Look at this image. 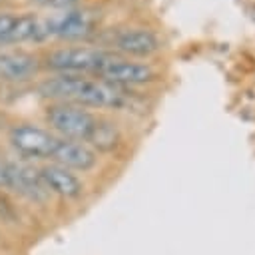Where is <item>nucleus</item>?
<instances>
[{
  "label": "nucleus",
  "mask_w": 255,
  "mask_h": 255,
  "mask_svg": "<svg viewBox=\"0 0 255 255\" xmlns=\"http://www.w3.org/2000/svg\"><path fill=\"white\" fill-rule=\"evenodd\" d=\"M40 92L48 98L66 100L82 108H122L126 102L124 94L116 86L102 80L82 78L78 74H62L46 80L40 84Z\"/></svg>",
  "instance_id": "1"
},
{
  "label": "nucleus",
  "mask_w": 255,
  "mask_h": 255,
  "mask_svg": "<svg viewBox=\"0 0 255 255\" xmlns=\"http://www.w3.org/2000/svg\"><path fill=\"white\" fill-rule=\"evenodd\" d=\"M46 120L64 139L72 141H88L96 129L98 120L76 104H56L46 112Z\"/></svg>",
  "instance_id": "2"
},
{
  "label": "nucleus",
  "mask_w": 255,
  "mask_h": 255,
  "mask_svg": "<svg viewBox=\"0 0 255 255\" xmlns=\"http://www.w3.org/2000/svg\"><path fill=\"white\" fill-rule=\"evenodd\" d=\"M110 52L100 48H58L54 50L46 62L48 68L62 72V74H82V72H98L108 60Z\"/></svg>",
  "instance_id": "3"
},
{
  "label": "nucleus",
  "mask_w": 255,
  "mask_h": 255,
  "mask_svg": "<svg viewBox=\"0 0 255 255\" xmlns=\"http://www.w3.org/2000/svg\"><path fill=\"white\" fill-rule=\"evenodd\" d=\"M10 141L22 155L52 159L60 137L44 128H38L32 124H20L10 131Z\"/></svg>",
  "instance_id": "4"
},
{
  "label": "nucleus",
  "mask_w": 255,
  "mask_h": 255,
  "mask_svg": "<svg viewBox=\"0 0 255 255\" xmlns=\"http://www.w3.org/2000/svg\"><path fill=\"white\" fill-rule=\"evenodd\" d=\"M46 26V36L54 38H64V40H78L86 38L92 28H94V18L86 10H74L66 8L58 14H52L50 18L44 20Z\"/></svg>",
  "instance_id": "5"
},
{
  "label": "nucleus",
  "mask_w": 255,
  "mask_h": 255,
  "mask_svg": "<svg viewBox=\"0 0 255 255\" xmlns=\"http://www.w3.org/2000/svg\"><path fill=\"white\" fill-rule=\"evenodd\" d=\"M96 74L102 78V82H108L112 86H116V84H145L155 78V70L149 64L118 58L114 54Z\"/></svg>",
  "instance_id": "6"
},
{
  "label": "nucleus",
  "mask_w": 255,
  "mask_h": 255,
  "mask_svg": "<svg viewBox=\"0 0 255 255\" xmlns=\"http://www.w3.org/2000/svg\"><path fill=\"white\" fill-rule=\"evenodd\" d=\"M114 48L120 50L122 54H128V56L145 58V56H151L159 50V40L151 30L128 28V30H120L116 34Z\"/></svg>",
  "instance_id": "7"
},
{
  "label": "nucleus",
  "mask_w": 255,
  "mask_h": 255,
  "mask_svg": "<svg viewBox=\"0 0 255 255\" xmlns=\"http://www.w3.org/2000/svg\"><path fill=\"white\" fill-rule=\"evenodd\" d=\"M8 187L32 201H46L48 197V189L40 177V171L24 163H8Z\"/></svg>",
  "instance_id": "8"
},
{
  "label": "nucleus",
  "mask_w": 255,
  "mask_h": 255,
  "mask_svg": "<svg viewBox=\"0 0 255 255\" xmlns=\"http://www.w3.org/2000/svg\"><path fill=\"white\" fill-rule=\"evenodd\" d=\"M52 159H54V163H58L62 167H68V169L88 171L96 165V151L88 143L60 137Z\"/></svg>",
  "instance_id": "9"
},
{
  "label": "nucleus",
  "mask_w": 255,
  "mask_h": 255,
  "mask_svg": "<svg viewBox=\"0 0 255 255\" xmlns=\"http://www.w3.org/2000/svg\"><path fill=\"white\" fill-rule=\"evenodd\" d=\"M40 70V62L28 52H0V78L10 82H26Z\"/></svg>",
  "instance_id": "10"
},
{
  "label": "nucleus",
  "mask_w": 255,
  "mask_h": 255,
  "mask_svg": "<svg viewBox=\"0 0 255 255\" xmlns=\"http://www.w3.org/2000/svg\"><path fill=\"white\" fill-rule=\"evenodd\" d=\"M40 177H42L46 189L52 193H58V195L68 197V199L82 195L84 185L78 179V175H74L68 167H62L58 163H50V165L40 169Z\"/></svg>",
  "instance_id": "11"
},
{
  "label": "nucleus",
  "mask_w": 255,
  "mask_h": 255,
  "mask_svg": "<svg viewBox=\"0 0 255 255\" xmlns=\"http://www.w3.org/2000/svg\"><path fill=\"white\" fill-rule=\"evenodd\" d=\"M120 141V135H118V129L114 128V124L110 122H104V120H98L96 124V129L92 133V137L88 139L90 145H94L96 149L100 151H110L118 145Z\"/></svg>",
  "instance_id": "12"
},
{
  "label": "nucleus",
  "mask_w": 255,
  "mask_h": 255,
  "mask_svg": "<svg viewBox=\"0 0 255 255\" xmlns=\"http://www.w3.org/2000/svg\"><path fill=\"white\" fill-rule=\"evenodd\" d=\"M16 18H18V14H0V42L2 44H8V38L12 34Z\"/></svg>",
  "instance_id": "13"
},
{
  "label": "nucleus",
  "mask_w": 255,
  "mask_h": 255,
  "mask_svg": "<svg viewBox=\"0 0 255 255\" xmlns=\"http://www.w3.org/2000/svg\"><path fill=\"white\" fill-rule=\"evenodd\" d=\"M34 4L38 6H44V8H70L72 4H76L78 0H32Z\"/></svg>",
  "instance_id": "14"
},
{
  "label": "nucleus",
  "mask_w": 255,
  "mask_h": 255,
  "mask_svg": "<svg viewBox=\"0 0 255 255\" xmlns=\"http://www.w3.org/2000/svg\"><path fill=\"white\" fill-rule=\"evenodd\" d=\"M0 187H8V163L0 161Z\"/></svg>",
  "instance_id": "15"
}]
</instances>
